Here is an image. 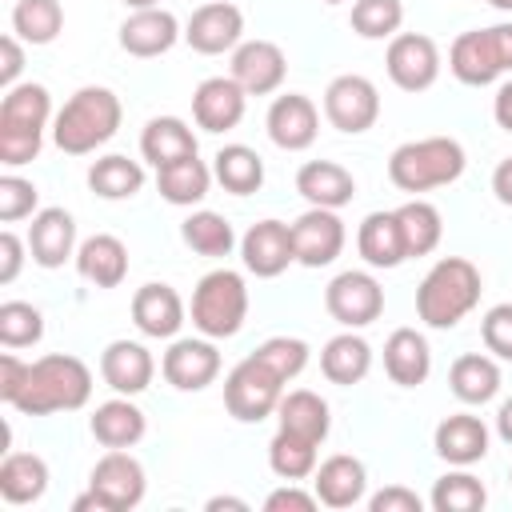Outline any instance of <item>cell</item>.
Segmentation results:
<instances>
[{
  "mask_svg": "<svg viewBox=\"0 0 512 512\" xmlns=\"http://www.w3.org/2000/svg\"><path fill=\"white\" fill-rule=\"evenodd\" d=\"M120 96L104 84H88L64 100V108L52 120V140L68 156H88L100 144H108L120 128Z\"/></svg>",
  "mask_w": 512,
  "mask_h": 512,
  "instance_id": "6da1fadb",
  "label": "cell"
},
{
  "mask_svg": "<svg viewBox=\"0 0 512 512\" xmlns=\"http://www.w3.org/2000/svg\"><path fill=\"white\" fill-rule=\"evenodd\" d=\"M480 268L464 256H440L416 288V312L428 328H456L480 304Z\"/></svg>",
  "mask_w": 512,
  "mask_h": 512,
  "instance_id": "7a4b0ae2",
  "label": "cell"
},
{
  "mask_svg": "<svg viewBox=\"0 0 512 512\" xmlns=\"http://www.w3.org/2000/svg\"><path fill=\"white\" fill-rule=\"evenodd\" d=\"M92 396V372L80 356L68 352H52L32 360L28 368V384L16 396V412L24 416H48V412H76L84 408Z\"/></svg>",
  "mask_w": 512,
  "mask_h": 512,
  "instance_id": "3957f363",
  "label": "cell"
},
{
  "mask_svg": "<svg viewBox=\"0 0 512 512\" xmlns=\"http://www.w3.org/2000/svg\"><path fill=\"white\" fill-rule=\"evenodd\" d=\"M52 116V96L44 84H12L0 100V160L20 168L40 156L44 128Z\"/></svg>",
  "mask_w": 512,
  "mask_h": 512,
  "instance_id": "277c9868",
  "label": "cell"
},
{
  "mask_svg": "<svg viewBox=\"0 0 512 512\" xmlns=\"http://www.w3.org/2000/svg\"><path fill=\"white\" fill-rule=\"evenodd\" d=\"M468 156L460 148V140L452 136H424V140H408L388 156V180L400 192H432L444 188L452 180H460Z\"/></svg>",
  "mask_w": 512,
  "mask_h": 512,
  "instance_id": "5b68a950",
  "label": "cell"
},
{
  "mask_svg": "<svg viewBox=\"0 0 512 512\" xmlns=\"http://www.w3.org/2000/svg\"><path fill=\"white\" fill-rule=\"evenodd\" d=\"M244 316H248V284L240 272L216 268V272L200 276V284L192 288L196 332H204L208 340H228L244 328Z\"/></svg>",
  "mask_w": 512,
  "mask_h": 512,
  "instance_id": "8992f818",
  "label": "cell"
},
{
  "mask_svg": "<svg viewBox=\"0 0 512 512\" xmlns=\"http://www.w3.org/2000/svg\"><path fill=\"white\" fill-rule=\"evenodd\" d=\"M448 68L460 84L484 88L500 72H512V24H492V28H472L452 40Z\"/></svg>",
  "mask_w": 512,
  "mask_h": 512,
  "instance_id": "52a82bcc",
  "label": "cell"
},
{
  "mask_svg": "<svg viewBox=\"0 0 512 512\" xmlns=\"http://www.w3.org/2000/svg\"><path fill=\"white\" fill-rule=\"evenodd\" d=\"M284 376H276L256 352L244 356L228 380H224V408L240 420V424H260L264 416H272L280 408V396H284Z\"/></svg>",
  "mask_w": 512,
  "mask_h": 512,
  "instance_id": "ba28073f",
  "label": "cell"
},
{
  "mask_svg": "<svg viewBox=\"0 0 512 512\" xmlns=\"http://www.w3.org/2000/svg\"><path fill=\"white\" fill-rule=\"evenodd\" d=\"M324 116L332 128L348 132V136H360L376 124L380 116V92L368 76L360 72H344L336 76L328 88H324Z\"/></svg>",
  "mask_w": 512,
  "mask_h": 512,
  "instance_id": "9c48e42d",
  "label": "cell"
},
{
  "mask_svg": "<svg viewBox=\"0 0 512 512\" xmlns=\"http://www.w3.org/2000/svg\"><path fill=\"white\" fill-rule=\"evenodd\" d=\"M324 308L336 324L344 328H364L372 320H380L384 312V288L372 272L348 268L340 276H332V284L324 288Z\"/></svg>",
  "mask_w": 512,
  "mask_h": 512,
  "instance_id": "30bf717a",
  "label": "cell"
},
{
  "mask_svg": "<svg viewBox=\"0 0 512 512\" xmlns=\"http://www.w3.org/2000/svg\"><path fill=\"white\" fill-rule=\"evenodd\" d=\"M88 488L100 496L104 512H128L144 500V464L128 452V448H108L96 464H92V476H88Z\"/></svg>",
  "mask_w": 512,
  "mask_h": 512,
  "instance_id": "8fae6325",
  "label": "cell"
},
{
  "mask_svg": "<svg viewBox=\"0 0 512 512\" xmlns=\"http://www.w3.org/2000/svg\"><path fill=\"white\" fill-rule=\"evenodd\" d=\"M384 68L392 76L396 88L404 92H424L436 84L440 76V48L432 36L424 32H396L388 40V56H384Z\"/></svg>",
  "mask_w": 512,
  "mask_h": 512,
  "instance_id": "7c38bea8",
  "label": "cell"
},
{
  "mask_svg": "<svg viewBox=\"0 0 512 512\" xmlns=\"http://www.w3.org/2000/svg\"><path fill=\"white\" fill-rule=\"evenodd\" d=\"M184 40L192 44V52H204V56L236 52V44L244 40V12L228 0H208L188 16Z\"/></svg>",
  "mask_w": 512,
  "mask_h": 512,
  "instance_id": "4fadbf2b",
  "label": "cell"
},
{
  "mask_svg": "<svg viewBox=\"0 0 512 512\" xmlns=\"http://www.w3.org/2000/svg\"><path fill=\"white\" fill-rule=\"evenodd\" d=\"M344 220L336 216V208H308L296 224H292V248H296V264L304 268H324L344 252Z\"/></svg>",
  "mask_w": 512,
  "mask_h": 512,
  "instance_id": "5bb4252c",
  "label": "cell"
},
{
  "mask_svg": "<svg viewBox=\"0 0 512 512\" xmlns=\"http://www.w3.org/2000/svg\"><path fill=\"white\" fill-rule=\"evenodd\" d=\"M288 60L284 48L272 40H240L232 52V80L248 92V96H268L284 84Z\"/></svg>",
  "mask_w": 512,
  "mask_h": 512,
  "instance_id": "9a60e30c",
  "label": "cell"
},
{
  "mask_svg": "<svg viewBox=\"0 0 512 512\" xmlns=\"http://www.w3.org/2000/svg\"><path fill=\"white\" fill-rule=\"evenodd\" d=\"M240 256H244V268L256 272L260 280L280 276L296 260L292 224H284V220H256L244 232V240H240Z\"/></svg>",
  "mask_w": 512,
  "mask_h": 512,
  "instance_id": "2e32d148",
  "label": "cell"
},
{
  "mask_svg": "<svg viewBox=\"0 0 512 512\" xmlns=\"http://www.w3.org/2000/svg\"><path fill=\"white\" fill-rule=\"evenodd\" d=\"M160 372H164V380L172 388L200 392L220 376V352H216V344L208 336L204 340H172V348L160 360Z\"/></svg>",
  "mask_w": 512,
  "mask_h": 512,
  "instance_id": "e0dca14e",
  "label": "cell"
},
{
  "mask_svg": "<svg viewBox=\"0 0 512 512\" xmlns=\"http://www.w3.org/2000/svg\"><path fill=\"white\" fill-rule=\"evenodd\" d=\"M244 100L248 92L232 76H208L192 92V116L204 132H228L244 120Z\"/></svg>",
  "mask_w": 512,
  "mask_h": 512,
  "instance_id": "ac0fdd59",
  "label": "cell"
},
{
  "mask_svg": "<svg viewBox=\"0 0 512 512\" xmlns=\"http://www.w3.org/2000/svg\"><path fill=\"white\" fill-rule=\"evenodd\" d=\"M100 376L116 396H140L156 376V360L136 340H112L100 352Z\"/></svg>",
  "mask_w": 512,
  "mask_h": 512,
  "instance_id": "d6986e66",
  "label": "cell"
},
{
  "mask_svg": "<svg viewBox=\"0 0 512 512\" xmlns=\"http://www.w3.org/2000/svg\"><path fill=\"white\" fill-rule=\"evenodd\" d=\"M320 132V112L308 96L300 92H288V96H276L272 108H268V136L276 148L284 152H304Z\"/></svg>",
  "mask_w": 512,
  "mask_h": 512,
  "instance_id": "ffe728a7",
  "label": "cell"
},
{
  "mask_svg": "<svg viewBox=\"0 0 512 512\" xmlns=\"http://www.w3.org/2000/svg\"><path fill=\"white\" fill-rule=\"evenodd\" d=\"M180 40V24L168 8H132V16L120 24V48L128 56H164L172 44Z\"/></svg>",
  "mask_w": 512,
  "mask_h": 512,
  "instance_id": "44dd1931",
  "label": "cell"
},
{
  "mask_svg": "<svg viewBox=\"0 0 512 512\" xmlns=\"http://www.w3.org/2000/svg\"><path fill=\"white\" fill-rule=\"evenodd\" d=\"M432 448H436L440 460H448L456 468H468V464H476V460L488 456V428L472 412H452V416H444L436 424Z\"/></svg>",
  "mask_w": 512,
  "mask_h": 512,
  "instance_id": "7402d4cb",
  "label": "cell"
},
{
  "mask_svg": "<svg viewBox=\"0 0 512 512\" xmlns=\"http://www.w3.org/2000/svg\"><path fill=\"white\" fill-rule=\"evenodd\" d=\"M132 320H136V328L144 336L172 340L180 332V324H184V300H180V292L172 284H156L152 280V284L136 288V296H132Z\"/></svg>",
  "mask_w": 512,
  "mask_h": 512,
  "instance_id": "603a6c76",
  "label": "cell"
},
{
  "mask_svg": "<svg viewBox=\"0 0 512 512\" xmlns=\"http://www.w3.org/2000/svg\"><path fill=\"white\" fill-rule=\"evenodd\" d=\"M28 252L40 268H60L76 256V220L64 208H40L28 228Z\"/></svg>",
  "mask_w": 512,
  "mask_h": 512,
  "instance_id": "cb8c5ba5",
  "label": "cell"
},
{
  "mask_svg": "<svg viewBox=\"0 0 512 512\" xmlns=\"http://www.w3.org/2000/svg\"><path fill=\"white\" fill-rule=\"evenodd\" d=\"M364 488H368V472L356 456L348 452H336L328 456L324 464H316L312 472V492L320 496V504L328 508H352L364 500Z\"/></svg>",
  "mask_w": 512,
  "mask_h": 512,
  "instance_id": "d4e9b609",
  "label": "cell"
},
{
  "mask_svg": "<svg viewBox=\"0 0 512 512\" xmlns=\"http://www.w3.org/2000/svg\"><path fill=\"white\" fill-rule=\"evenodd\" d=\"M296 192L312 204V208H344L356 196V180L344 164L336 160H308L296 172Z\"/></svg>",
  "mask_w": 512,
  "mask_h": 512,
  "instance_id": "484cf974",
  "label": "cell"
},
{
  "mask_svg": "<svg viewBox=\"0 0 512 512\" xmlns=\"http://www.w3.org/2000/svg\"><path fill=\"white\" fill-rule=\"evenodd\" d=\"M76 272L96 288H116L128 276V248L120 236L96 232L76 248Z\"/></svg>",
  "mask_w": 512,
  "mask_h": 512,
  "instance_id": "4316f807",
  "label": "cell"
},
{
  "mask_svg": "<svg viewBox=\"0 0 512 512\" xmlns=\"http://www.w3.org/2000/svg\"><path fill=\"white\" fill-rule=\"evenodd\" d=\"M384 372H388V380L400 384V388L424 384L428 372H432L428 340H424L416 328H396V332L384 340Z\"/></svg>",
  "mask_w": 512,
  "mask_h": 512,
  "instance_id": "83f0119b",
  "label": "cell"
},
{
  "mask_svg": "<svg viewBox=\"0 0 512 512\" xmlns=\"http://www.w3.org/2000/svg\"><path fill=\"white\" fill-rule=\"evenodd\" d=\"M140 156L152 168H168L184 156H196V132L180 116H152L140 132Z\"/></svg>",
  "mask_w": 512,
  "mask_h": 512,
  "instance_id": "f1b7e54d",
  "label": "cell"
},
{
  "mask_svg": "<svg viewBox=\"0 0 512 512\" xmlns=\"http://www.w3.org/2000/svg\"><path fill=\"white\" fill-rule=\"evenodd\" d=\"M356 248L364 256V264L372 268H396L408 260L404 236H400V220L396 212H368L356 228Z\"/></svg>",
  "mask_w": 512,
  "mask_h": 512,
  "instance_id": "f546056e",
  "label": "cell"
},
{
  "mask_svg": "<svg viewBox=\"0 0 512 512\" xmlns=\"http://www.w3.org/2000/svg\"><path fill=\"white\" fill-rule=\"evenodd\" d=\"M88 428H92L96 444H104V448H132V444L144 436L148 420H144V412L132 404V396H116V400L96 404Z\"/></svg>",
  "mask_w": 512,
  "mask_h": 512,
  "instance_id": "4dcf8cb0",
  "label": "cell"
},
{
  "mask_svg": "<svg viewBox=\"0 0 512 512\" xmlns=\"http://www.w3.org/2000/svg\"><path fill=\"white\" fill-rule=\"evenodd\" d=\"M276 416H280V428H288V432H296V436H308V440H316V444L328 440V428H332L328 400H324L320 392H312V388H292V392H284Z\"/></svg>",
  "mask_w": 512,
  "mask_h": 512,
  "instance_id": "1f68e13d",
  "label": "cell"
},
{
  "mask_svg": "<svg viewBox=\"0 0 512 512\" xmlns=\"http://www.w3.org/2000/svg\"><path fill=\"white\" fill-rule=\"evenodd\" d=\"M212 176H216V172H212L200 156H184V160H176V164H168V168H156V188H160V196H164L168 204L192 208V204H200V200L208 196Z\"/></svg>",
  "mask_w": 512,
  "mask_h": 512,
  "instance_id": "d6a6232c",
  "label": "cell"
},
{
  "mask_svg": "<svg viewBox=\"0 0 512 512\" xmlns=\"http://www.w3.org/2000/svg\"><path fill=\"white\" fill-rule=\"evenodd\" d=\"M368 368H372V348H368V340L364 336H356L352 328L348 332H340V336H332L328 344H324V352H320V372L332 380V384H360L364 376H368Z\"/></svg>",
  "mask_w": 512,
  "mask_h": 512,
  "instance_id": "836d02e7",
  "label": "cell"
},
{
  "mask_svg": "<svg viewBox=\"0 0 512 512\" xmlns=\"http://www.w3.org/2000/svg\"><path fill=\"white\" fill-rule=\"evenodd\" d=\"M448 384L464 404H488L500 392V364L484 352H464L448 368Z\"/></svg>",
  "mask_w": 512,
  "mask_h": 512,
  "instance_id": "e575fe53",
  "label": "cell"
},
{
  "mask_svg": "<svg viewBox=\"0 0 512 512\" xmlns=\"http://www.w3.org/2000/svg\"><path fill=\"white\" fill-rule=\"evenodd\" d=\"M48 488V464L36 452H8L0 460V496L8 504H36Z\"/></svg>",
  "mask_w": 512,
  "mask_h": 512,
  "instance_id": "d590c367",
  "label": "cell"
},
{
  "mask_svg": "<svg viewBox=\"0 0 512 512\" xmlns=\"http://www.w3.org/2000/svg\"><path fill=\"white\" fill-rule=\"evenodd\" d=\"M212 172H216V180H220L232 196L260 192V184H264V160H260L256 148H248V144H224V148L212 156Z\"/></svg>",
  "mask_w": 512,
  "mask_h": 512,
  "instance_id": "8d00e7d4",
  "label": "cell"
},
{
  "mask_svg": "<svg viewBox=\"0 0 512 512\" xmlns=\"http://www.w3.org/2000/svg\"><path fill=\"white\" fill-rule=\"evenodd\" d=\"M88 188L100 200H128V196H136L144 188V168H140V160H128L120 152L100 156L88 168Z\"/></svg>",
  "mask_w": 512,
  "mask_h": 512,
  "instance_id": "74e56055",
  "label": "cell"
},
{
  "mask_svg": "<svg viewBox=\"0 0 512 512\" xmlns=\"http://www.w3.org/2000/svg\"><path fill=\"white\" fill-rule=\"evenodd\" d=\"M396 220H400V236H404L408 256H428L440 244V236H444V220H440L436 204H428L420 196L408 200V204H400L396 208Z\"/></svg>",
  "mask_w": 512,
  "mask_h": 512,
  "instance_id": "f35d334b",
  "label": "cell"
},
{
  "mask_svg": "<svg viewBox=\"0 0 512 512\" xmlns=\"http://www.w3.org/2000/svg\"><path fill=\"white\" fill-rule=\"evenodd\" d=\"M316 448H320L316 440L296 436L288 428H276V436L268 444V464L280 480H304L316 472Z\"/></svg>",
  "mask_w": 512,
  "mask_h": 512,
  "instance_id": "ab89813d",
  "label": "cell"
},
{
  "mask_svg": "<svg viewBox=\"0 0 512 512\" xmlns=\"http://www.w3.org/2000/svg\"><path fill=\"white\" fill-rule=\"evenodd\" d=\"M64 28L60 0H16L12 8V32L24 44H52Z\"/></svg>",
  "mask_w": 512,
  "mask_h": 512,
  "instance_id": "60d3db41",
  "label": "cell"
},
{
  "mask_svg": "<svg viewBox=\"0 0 512 512\" xmlns=\"http://www.w3.org/2000/svg\"><path fill=\"white\" fill-rule=\"evenodd\" d=\"M180 236H184V244H188L192 252H200V256H228V252L236 248L232 224H228L220 212H208V208L192 212V216L180 224Z\"/></svg>",
  "mask_w": 512,
  "mask_h": 512,
  "instance_id": "b9f144b4",
  "label": "cell"
},
{
  "mask_svg": "<svg viewBox=\"0 0 512 512\" xmlns=\"http://www.w3.org/2000/svg\"><path fill=\"white\" fill-rule=\"evenodd\" d=\"M428 504L436 508V512H480L484 504H488V492H484V484L472 476V472H448V476H440L436 484H432V496H428Z\"/></svg>",
  "mask_w": 512,
  "mask_h": 512,
  "instance_id": "7bdbcfd3",
  "label": "cell"
},
{
  "mask_svg": "<svg viewBox=\"0 0 512 512\" xmlns=\"http://www.w3.org/2000/svg\"><path fill=\"white\" fill-rule=\"evenodd\" d=\"M404 24L400 0H356L352 4V32L364 40H392Z\"/></svg>",
  "mask_w": 512,
  "mask_h": 512,
  "instance_id": "ee69618b",
  "label": "cell"
},
{
  "mask_svg": "<svg viewBox=\"0 0 512 512\" xmlns=\"http://www.w3.org/2000/svg\"><path fill=\"white\" fill-rule=\"evenodd\" d=\"M44 336V316L28 300H4L0 304V344L4 348H28Z\"/></svg>",
  "mask_w": 512,
  "mask_h": 512,
  "instance_id": "f6af8a7d",
  "label": "cell"
},
{
  "mask_svg": "<svg viewBox=\"0 0 512 512\" xmlns=\"http://www.w3.org/2000/svg\"><path fill=\"white\" fill-rule=\"evenodd\" d=\"M256 356H260L276 376L292 380V376H300L304 364H308V344H304L300 336H272V340H264V344L256 348Z\"/></svg>",
  "mask_w": 512,
  "mask_h": 512,
  "instance_id": "bcb514c9",
  "label": "cell"
},
{
  "mask_svg": "<svg viewBox=\"0 0 512 512\" xmlns=\"http://www.w3.org/2000/svg\"><path fill=\"white\" fill-rule=\"evenodd\" d=\"M36 200H40V192H36L32 180H24L16 172H4L0 176V220L4 224H16V220L32 216L36 212Z\"/></svg>",
  "mask_w": 512,
  "mask_h": 512,
  "instance_id": "7dc6e473",
  "label": "cell"
},
{
  "mask_svg": "<svg viewBox=\"0 0 512 512\" xmlns=\"http://www.w3.org/2000/svg\"><path fill=\"white\" fill-rule=\"evenodd\" d=\"M480 336H484V348L500 360H512V304H496L484 312L480 320Z\"/></svg>",
  "mask_w": 512,
  "mask_h": 512,
  "instance_id": "c3c4849f",
  "label": "cell"
},
{
  "mask_svg": "<svg viewBox=\"0 0 512 512\" xmlns=\"http://www.w3.org/2000/svg\"><path fill=\"white\" fill-rule=\"evenodd\" d=\"M368 508H372V512H420L424 500H420L412 488H404V484H388V488H380L376 496H368Z\"/></svg>",
  "mask_w": 512,
  "mask_h": 512,
  "instance_id": "681fc988",
  "label": "cell"
},
{
  "mask_svg": "<svg viewBox=\"0 0 512 512\" xmlns=\"http://www.w3.org/2000/svg\"><path fill=\"white\" fill-rule=\"evenodd\" d=\"M320 504V496L316 492H304V488H296V480H288L284 488H276V492H268V500H264V508L268 512H312Z\"/></svg>",
  "mask_w": 512,
  "mask_h": 512,
  "instance_id": "f907efd6",
  "label": "cell"
},
{
  "mask_svg": "<svg viewBox=\"0 0 512 512\" xmlns=\"http://www.w3.org/2000/svg\"><path fill=\"white\" fill-rule=\"evenodd\" d=\"M28 368H32V364H24V360L12 356V352L0 356V400H4V404H16V396L24 392V384H28Z\"/></svg>",
  "mask_w": 512,
  "mask_h": 512,
  "instance_id": "816d5d0a",
  "label": "cell"
},
{
  "mask_svg": "<svg viewBox=\"0 0 512 512\" xmlns=\"http://www.w3.org/2000/svg\"><path fill=\"white\" fill-rule=\"evenodd\" d=\"M20 264H24V240L4 228L0 232V284H12L16 272H20Z\"/></svg>",
  "mask_w": 512,
  "mask_h": 512,
  "instance_id": "f5cc1de1",
  "label": "cell"
},
{
  "mask_svg": "<svg viewBox=\"0 0 512 512\" xmlns=\"http://www.w3.org/2000/svg\"><path fill=\"white\" fill-rule=\"evenodd\" d=\"M20 68H24V48H20V36L12 32V36L0 40V84L12 88L16 76H20Z\"/></svg>",
  "mask_w": 512,
  "mask_h": 512,
  "instance_id": "db71d44e",
  "label": "cell"
},
{
  "mask_svg": "<svg viewBox=\"0 0 512 512\" xmlns=\"http://www.w3.org/2000/svg\"><path fill=\"white\" fill-rule=\"evenodd\" d=\"M492 192H496V200H500V204H508V208H512V156L496 164V172H492Z\"/></svg>",
  "mask_w": 512,
  "mask_h": 512,
  "instance_id": "11a10c76",
  "label": "cell"
},
{
  "mask_svg": "<svg viewBox=\"0 0 512 512\" xmlns=\"http://www.w3.org/2000/svg\"><path fill=\"white\" fill-rule=\"evenodd\" d=\"M492 116H496V124H500L504 132H512V80H508V84H500L496 104H492Z\"/></svg>",
  "mask_w": 512,
  "mask_h": 512,
  "instance_id": "9f6ffc18",
  "label": "cell"
},
{
  "mask_svg": "<svg viewBox=\"0 0 512 512\" xmlns=\"http://www.w3.org/2000/svg\"><path fill=\"white\" fill-rule=\"evenodd\" d=\"M496 436L504 440V444H512V396L500 404V412H496Z\"/></svg>",
  "mask_w": 512,
  "mask_h": 512,
  "instance_id": "6f0895ef",
  "label": "cell"
},
{
  "mask_svg": "<svg viewBox=\"0 0 512 512\" xmlns=\"http://www.w3.org/2000/svg\"><path fill=\"white\" fill-rule=\"evenodd\" d=\"M220 508H232V512H248V504H244V500H236V496H212V500H208V512H220Z\"/></svg>",
  "mask_w": 512,
  "mask_h": 512,
  "instance_id": "680465c9",
  "label": "cell"
},
{
  "mask_svg": "<svg viewBox=\"0 0 512 512\" xmlns=\"http://www.w3.org/2000/svg\"><path fill=\"white\" fill-rule=\"evenodd\" d=\"M124 4H128V8H156L160 0H124Z\"/></svg>",
  "mask_w": 512,
  "mask_h": 512,
  "instance_id": "91938a15",
  "label": "cell"
},
{
  "mask_svg": "<svg viewBox=\"0 0 512 512\" xmlns=\"http://www.w3.org/2000/svg\"><path fill=\"white\" fill-rule=\"evenodd\" d=\"M492 8H500V12H512V0H488Z\"/></svg>",
  "mask_w": 512,
  "mask_h": 512,
  "instance_id": "94428289",
  "label": "cell"
},
{
  "mask_svg": "<svg viewBox=\"0 0 512 512\" xmlns=\"http://www.w3.org/2000/svg\"><path fill=\"white\" fill-rule=\"evenodd\" d=\"M324 4H344V0H324Z\"/></svg>",
  "mask_w": 512,
  "mask_h": 512,
  "instance_id": "6125c7cd",
  "label": "cell"
},
{
  "mask_svg": "<svg viewBox=\"0 0 512 512\" xmlns=\"http://www.w3.org/2000/svg\"><path fill=\"white\" fill-rule=\"evenodd\" d=\"M508 480H512V472H508Z\"/></svg>",
  "mask_w": 512,
  "mask_h": 512,
  "instance_id": "be15d7a7",
  "label": "cell"
}]
</instances>
